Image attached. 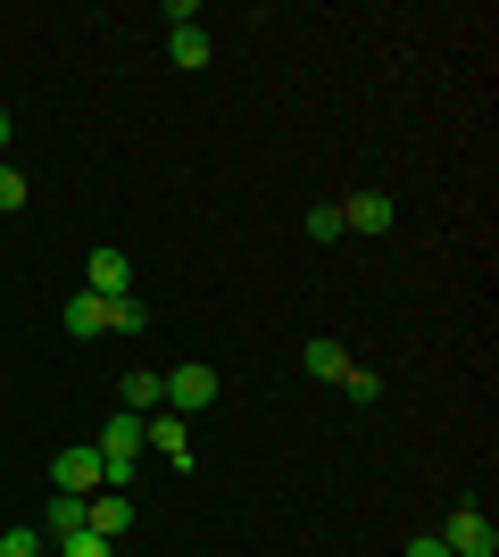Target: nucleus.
<instances>
[{"instance_id":"17","label":"nucleus","mask_w":499,"mask_h":557,"mask_svg":"<svg viewBox=\"0 0 499 557\" xmlns=\"http://www.w3.org/2000/svg\"><path fill=\"white\" fill-rule=\"evenodd\" d=\"M50 557H117V541H100V533H67Z\"/></svg>"},{"instance_id":"6","label":"nucleus","mask_w":499,"mask_h":557,"mask_svg":"<svg viewBox=\"0 0 499 557\" xmlns=\"http://www.w3.org/2000/svg\"><path fill=\"white\" fill-rule=\"evenodd\" d=\"M125 524H134V499H125V491H92V499H84V533L117 541Z\"/></svg>"},{"instance_id":"19","label":"nucleus","mask_w":499,"mask_h":557,"mask_svg":"<svg viewBox=\"0 0 499 557\" xmlns=\"http://www.w3.org/2000/svg\"><path fill=\"white\" fill-rule=\"evenodd\" d=\"M408 557H450V541H441V533H425V541H408Z\"/></svg>"},{"instance_id":"10","label":"nucleus","mask_w":499,"mask_h":557,"mask_svg":"<svg viewBox=\"0 0 499 557\" xmlns=\"http://www.w3.org/2000/svg\"><path fill=\"white\" fill-rule=\"evenodd\" d=\"M67 333H75V342L109 333V300H100V292H75V300H67Z\"/></svg>"},{"instance_id":"8","label":"nucleus","mask_w":499,"mask_h":557,"mask_svg":"<svg viewBox=\"0 0 499 557\" xmlns=\"http://www.w3.org/2000/svg\"><path fill=\"white\" fill-rule=\"evenodd\" d=\"M300 367H309V374H316V383H341V374H350V349L333 342V333H316V342H309V349H300Z\"/></svg>"},{"instance_id":"7","label":"nucleus","mask_w":499,"mask_h":557,"mask_svg":"<svg viewBox=\"0 0 499 557\" xmlns=\"http://www.w3.org/2000/svg\"><path fill=\"white\" fill-rule=\"evenodd\" d=\"M142 449H159L166 466H191V424H184V417H166V408H159V417L142 424Z\"/></svg>"},{"instance_id":"13","label":"nucleus","mask_w":499,"mask_h":557,"mask_svg":"<svg viewBox=\"0 0 499 557\" xmlns=\"http://www.w3.org/2000/svg\"><path fill=\"white\" fill-rule=\"evenodd\" d=\"M300 225H309V242H341V200H316Z\"/></svg>"},{"instance_id":"5","label":"nucleus","mask_w":499,"mask_h":557,"mask_svg":"<svg viewBox=\"0 0 499 557\" xmlns=\"http://www.w3.org/2000/svg\"><path fill=\"white\" fill-rule=\"evenodd\" d=\"M391 191H350V200H341V233H391Z\"/></svg>"},{"instance_id":"2","label":"nucleus","mask_w":499,"mask_h":557,"mask_svg":"<svg viewBox=\"0 0 499 557\" xmlns=\"http://www.w3.org/2000/svg\"><path fill=\"white\" fill-rule=\"evenodd\" d=\"M209 399H216V367H175V374H166V417L191 424Z\"/></svg>"},{"instance_id":"14","label":"nucleus","mask_w":499,"mask_h":557,"mask_svg":"<svg viewBox=\"0 0 499 557\" xmlns=\"http://www.w3.org/2000/svg\"><path fill=\"white\" fill-rule=\"evenodd\" d=\"M25 191H34V184H25V166L0 159V216H17V209H25Z\"/></svg>"},{"instance_id":"15","label":"nucleus","mask_w":499,"mask_h":557,"mask_svg":"<svg viewBox=\"0 0 499 557\" xmlns=\"http://www.w3.org/2000/svg\"><path fill=\"white\" fill-rule=\"evenodd\" d=\"M0 557H50V549H42L34 524H9V533H0Z\"/></svg>"},{"instance_id":"11","label":"nucleus","mask_w":499,"mask_h":557,"mask_svg":"<svg viewBox=\"0 0 499 557\" xmlns=\"http://www.w3.org/2000/svg\"><path fill=\"white\" fill-rule=\"evenodd\" d=\"M166 59H175V67H209V25H175V34H166Z\"/></svg>"},{"instance_id":"9","label":"nucleus","mask_w":499,"mask_h":557,"mask_svg":"<svg viewBox=\"0 0 499 557\" xmlns=\"http://www.w3.org/2000/svg\"><path fill=\"white\" fill-rule=\"evenodd\" d=\"M125 408H134V417H159V408H166V374L134 367V374H125Z\"/></svg>"},{"instance_id":"20","label":"nucleus","mask_w":499,"mask_h":557,"mask_svg":"<svg viewBox=\"0 0 499 557\" xmlns=\"http://www.w3.org/2000/svg\"><path fill=\"white\" fill-rule=\"evenodd\" d=\"M9 141H17V125H9V109H0V159H9Z\"/></svg>"},{"instance_id":"3","label":"nucleus","mask_w":499,"mask_h":557,"mask_svg":"<svg viewBox=\"0 0 499 557\" xmlns=\"http://www.w3.org/2000/svg\"><path fill=\"white\" fill-rule=\"evenodd\" d=\"M441 541H450V557H491L499 549V533H491V516H483V508H458L450 524H441Z\"/></svg>"},{"instance_id":"12","label":"nucleus","mask_w":499,"mask_h":557,"mask_svg":"<svg viewBox=\"0 0 499 557\" xmlns=\"http://www.w3.org/2000/svg\"><path fill=\"white\" fill-rule=\"evenodd\" d=\"M109 333H150V308L125 292V300H109Z\"/></svg>"},{"instance_id":"18","label":"nucleus","mask_w":499,"mask_h":557,"mask_svg":"<svg viewBox=\"0 0 499 557\" xmlns=\"http://www.w3.org/2000/svg\"><path fill=\"white\" fill-rule=\"evenodd\" d=\"M341 392H350V399H375V392H383V374H366V367H350V374H341Z\"/></svg>"},{"instance_id":"4","label":"nucleus","mask_w":499,"mask_h":557,"mask_svg":"<svg viewBox=\"0 0 499 557\" xmlns=\"http://www.w3.org/2000/svg\"><path fill=\"white\" fill-rule=\"evenodd\" d=\"M84 292H100V300H125V292H134V258H125V250H92V267H84Z\"/></svg>"},{"instance_id":"1","label":"nucleus","mask_w":499,"mask_h":557,"mask_svg":"<svg viewBox=\"0 0 499 557\" xmlns=\"http://www.w3.org/2000/svg\"><path fill=\"white\" fill-rule=\"evenodd\" d=\"M50 483L67 491V499H92V491H109V466H100L92 442H75V449H59V458H50Z\"/></svg>"},{"instance_id":"16","label":"nucleus","mask_w":499,"mask_h":557,"mask_svg":"<svg viewBox=\"0 0 499 557\" xmlns=\"http://www.w3.org/2000/svg\"><path fill=\"white\" fill-rule=\"evenodd\" d=\"M50 533H59V541L84 533V499H67V491H59V499H50Z\"/></svg>"}]
</instances>
